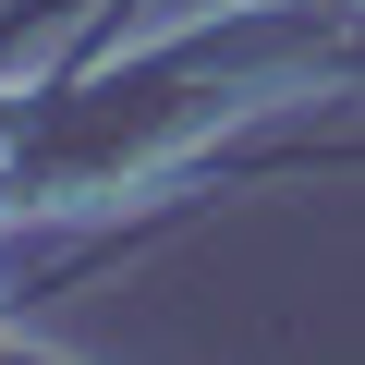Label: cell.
Returning <instances> with one entry per match:
<instances>
[{
  "label": "cell",
  "mask_w": 365,
  "mask_h": 365,
  "mask_svg": "<svg viewBox=\"0 0 365 365\" xmlns=\"http://www.w3.org/2000/svg\"><path fill=\"white\" fill-rule=\"evenodd\" d=\"M353 73H365V25H353Z\"/></svg>",
  "instance_id": "6da1fadb"
},
{
  "label": "cell",
  "mask_w": 365,
  "mask_h": 365,
  "mask_svg": "<svg viewBox=\"0 0 365 365\" xmlns=\"http://www.w3.org/2000/svg\"><path fill=\"white\" fill-rule=\"evenodd\" d=\"M341 13H365V0H341Z\"/></svg>",
  "instance_id": "7a4b0ae2"
}]
</instances>
